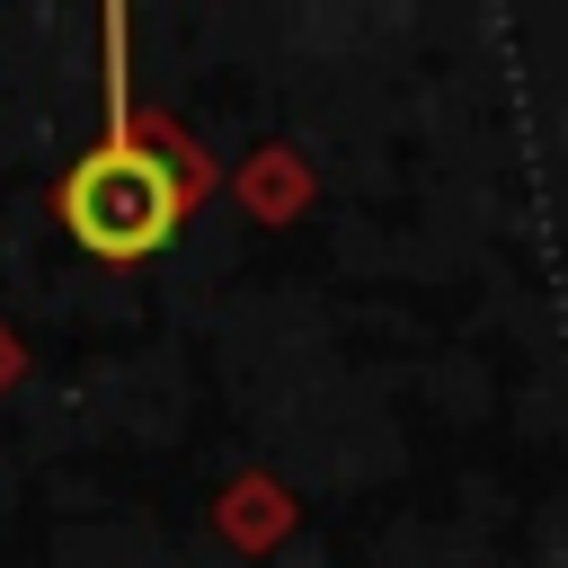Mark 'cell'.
I'll list each match as a JSON object with an SVG mask.
<instances>
[{
	"label": "cell",
	"instance_id": "obj_1",
	"mask_svg": "<svg viewBox=\"0 0 568 568\" xmlns=\"http://www.w3.org/2000/svg\"><path fill=\"white\" fill-rule=\"evenodd\" d=\"M124 36H133V18H124V9H98L106 124H98V142L53 178V222H62L98 266H142V257H160V248L186 231V213L231 178V169L213 160V142H195L169 106H142V98H133Z\"/></svg>",
	"mask_w": 568,
	"mask_h": 568
},
{
	"label": "cell",
	"instance_id": "obj_2",
	"mask_svg": "<svg viewBox=\"0 0 568 568\" xmlns=\"http://www.w3.org/2000/svg\"><path fill=\"white\" fill-rule=\"evenodd\" d=\"M293 524H302V497H293V479H284V470H231V479H222V497H213V541H222V550H240V559L284 550V541H293Z\"/></svg>",
	"mask_w": 568,
	"mask_h": 568
},
{
	"label": "cell",
	"instance_id": "obj_3",
	"mask_svg": "<svg viewBox=\"0 0 568 568\" xmlns=\"http://www.w3.org/2000/svg\"><path fill=\"white\" fill-rule=\"evenodd\" d=\"M222 186H231V204H240L248 222H266V231H284V222H302V213L320 204V169H311L293 142H257Z\"/></svg>",
	"mask_w": 568,
	"mask_h": 568
},
{
	"label": "cell",
	"instance_id": "obj_4",
	"mask_svg": "<svg viewBox=\"0 0 568 568\" xmlns=\"http://www.w3.org/2000/svg\"><path fill=\"white\" fill-rule=\"evenodd\" d=\"M18 382H27V337L0 320V390H18Z\"/></svg>",
	"mask_w": 568,
	"mask_h": 568
}]
</instances>
